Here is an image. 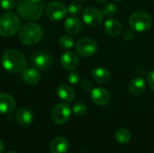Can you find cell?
I'll use <instances>...</instances> for the list:
<instances>
[{"mask_svg": "<svg viewBox=\"0 0 154 153\" xmlns=\"http://www.w3.org/2000/svg\"><path fill=\"white\" fill-rule=\"evenodd\" d=\"M16 11L22 18L36 21L44 11V0H18Z\"/></svg>", "mask_w": 154, "mask_h": 153, "instance_id": "obj_1", "label": "cell"}, {"mask_svg": "<svg viewBox=\"0 0 154 153\" xmlns=\"http://www.w3.org/2000/svg\"><path fill=\"white\" fill-rule=\"evenodd\" d=\"M1 63L7 72L13 74L23 72L26 69V59L24 55L14 49L8 50L3 54Z\"/></svg>", "mask_w": 154, "mask_h": 153, "instance_id": "obj_2", "label": "cell"}, {"mask_svg": "<svg viewBox=\"0 0 154 153\" xmlns=\"http://www.w3.org/2000/svg\"><path fill=\"white\" fill-rule=\"evenodd\" d=\"M42 29L35 23H27L19 30V40L24 45L32 46L38 43L42 38Z\"/></svg>", "mask_w": 154, "mask_h": 153, "instance_id": "obj_3", "label": "cell"}, {"mask_svg": "<svg viewBox=\"0 0 154 153\" xmlns=\"http://www.w3.org/2000/svg\"><path fill=\"white\" fill-rule=\"evenodd\" d=\"M21 21L19 16L12 12H6L0 16V35L11 37L19 32Z\"/></svg>", "mask_w": 154, "mask_h": 153, "instance_id": "obj_4", "label": "cell"}, {"mask_svg": "<svg viewBox=\"0 0 154 153\" xmlns=\"http://www.w3.org/2000/svg\"><path fill=\"white\" fill-rule=\"evenodd\" d=\"M153 23L152 15L145 11H137L129 18V25L135 32H145L149 30Z\"/></svg>", "mask_w": 154, "mask_h": 153, "instance_id": "obj_5", "label": "cell"}, {"mask_svg": "<svg viewBox=\"0 0 154 153\" xmlns=\"http://www.w3.org/2000/svg\"><path fill=\"white\" fill-rule=\"evenodd\" d=\"M75 49L79 55L84 58H88L93 56L97 51L98 46L97 42L94 39L86 37L77 41L75 44Z\"/></svg>", "mask_w": 154, "mask_h": 153, "instance_id": "obj_6", "label": "cell"}, {"mask_svg": "<svg viewBox=\"0 0 154 153\" xmlns=\"http://www.w3.org/2000/svg\"><path fill=\"white\" fill-rule=\"evenodd\" d=\"M82 18L84 23H86L88 25L95 27L100 25L103 23L104 14L98 7L90 5L83 10Z\"/></svg>", "mask_w": 154, "mask_h": 153, "instance_id": "obj_7", "label": "cell"}, {"mask_svg": "<svg viewBox=\"0 0 154 153\" xmlns=\"http://www.w3.org/2000/svg\"><path fill=\"white\" fill-rule=\"evenodd\" d=\"M45 13L49 19L57 22L66 17L68 14V7L59 1H52L47 5Z\"/></svg>", "mask_w": 154, "mask_h": 153, "instance_id": "obj_8", "label": "cell"}, {"mask_svg": "<svg viewBox=\"0 0 154 153\" xmlns=\"http://www.w3.org/2000/svg\"><path fill=\"white\" fill-rule=\"evenodd\" d=\"M71 107L65 103L56 105L51 111V119L57 124H63L69 119L71 115Z\"/></svg>", "mask_w": 154, "mask_h": 153, "instance_id": "obj_9", "label": "cell"}, {"mask_svg": "<svg viewBox=\"0 0 154 153\" xmlns=\"http://www.w3.org/2000/svg\"><path fill=\"white\" fill-rule=\"evenodd\" d=\"M90 98L95 105L98 106H104L110 102L111 94L107 89L98 87L92 89L90 92Z\"/></svg>", "mask_w": 154, "mask_h": 153, "instance_id": "obj_10", "label": "cell"}, {"mask_svg": "<svg viewBox=\"0 0 154 153\" xmlns=\"http://www.w3.org/2000/svg\"><path fill=\"white\" fill-rule=\"evenodd\" d=\"M32 63L37 69L46 70L52 66L53 59L49 53L40 51L32 57Z\"/></svg>", "mask_w": 154, "mask_h": 153, "instance_id": "obj_11", "label": "cell"}, {"mask_svg": "<svg viewBox=\"0 0 154 153\" xmlns=\"http://www.w3.org/2000/svg\"><path fill=\"white\" fill-rule=\"evenodd\" d=\"M60 60L61 66L65 69L70 70V71L76 69L79 65V60L78 55L70 50L65 51L64 53H62Z\"/></svg>", "mask_w": 154, "mask_h": 153, "instance_id": "obj_12", "label": "cell"}, {"mask_svg": "<svg viewBox=\"0 0 154 153\" xmlns=\"http://www.w3.org/2000/svg\"><path fill=\"white\" fill-rule=\"evenodd\" d=\"M146 88V81L142 77H137L132 79L128 86L130 94L134 96H139L143 95Z\"/></svg>", "mask_w": 154, "mask_h": 153, "instance_id": "obj_13", "label": "cell"}, {"mask_svg": "<svg viewBox=\"0 0 154 153\" xmlns=\"http://www.w3.org/2000/svg\"><path fill=\"white\" fill-rule=\"evenodd\" d=\"M15 108L14 98L6 93H0V114H9Z\"/></svg>", "mask_w": 154, "mask_h": 153, "instance_id": "obj_14", "label": "cell"}, {"mask_svg": "<svg viewBox=\"0 0 154 153\" xmlns=\"http://www.w3.org/2000/svg\"><path fill=\"white\" fill-rule=\"evenodd\" d=\"M15 119L19 124L23 126H29L32 124L34 116L31 110L25 107H22L15 112Z\"/></svg>", "mask_w": 154, "mask_h": 153, "instance_id": "obj_15", "label": "cell"}, {"mask_svg": "<svg viewBox=\"0 0 154 153\" xmlns=\"http://www.w3.org/2000/svg\"><path fill=\"white\" fill-rule=\"evenodd\" d=\"M91 77L98 84H106L111 79V73L106 68L97 67L91 71Z\"/></svg>", "mask_w": 154, "mask_h": 153, "instance_id": "obj_16", "label": "cell"}, {"mask_svg": "<svg viewBox=\"0 0 154 153\" xmlns=\"http://www.w3.org/2000/svg\"><path fill=\"white\" fill-rule=\"evenodd\" d=\"M69 144L65 137L59 136L53 139L50 144V151L51 153H66L69 150Z\"/></svg>", "mask_w": 154, "mask_h": 153, "instance_id": "obj_17", "label": "cell"}, {"mask_svg": "<svg viewBox=\"0 0 154 153\" xmlns=\"http://www.w3.org/2000/svg\"><path fill=\"white\" fill-rule=\"evenodd\" d=\"M23 80L28 85H36L41 80V73L36 68H26L23 71Z\"/></svg>", "mask_w": 154, "mask_h": 153, "instance_id": "obj_18", "label": "cell"}, {"mask_svg": "<svg viewBox=\"0 0 154 153\" xmlns=\"http://www.w3.org/2000/svg\"><path fill=\"white\" fill-rule=\"evenodd\" d=\"M104 27H105L106 32L108 35L113 36V37L118 36L122 32V30H123V25L120 23V21L114 19V18H110L106 20Z\"/></svg>", "mask_w": 154, "mask_h": 153, "instance_id": "obj_19", "label": "cell"}, {"mask_svg": "<svg viewBox=\"0 0 154 153\" xmlns=\"http://www.w3.org/2000/svg\"><path fill=\"white\" fill-rule=\"evenodd\" d=\"M64 27H65V30L70 34H77L83 28L81 21L78 17L73 16V15L66 19L64 23Z\"/></svg>", "mask_w": 154, "mask_h": 153, "instance_id": "obj_20", "label": "cell"}, {"mask_svg": "<svg viewBox=\"0 0 154 153\" xmlns=\"http://www.w3.org/2000/svg\"><path fill=\"white\" fill-rule=\"evenodd\" d=\"M57 94H58V96L65 102H71L75 98L74 89L69 85H67V84L60 85L58 87Z\"/></svg>", "mask_w": 154, "mask_h": 153, "instance_id": "obj_21", "label": "cell"}, {"mask_svg": "<svg viewBox=\"0 0 154 153\" xmlns=\"http://www.w3.org/2000/svg\"><path fill=\"white\" fill-rule=\"evenodd\" d=\"M131 133L125 128H121L117 130L116 133V140L117 141V142L121 144L128 143L131 140Z\"/></svg>", "mask_w": 154, "mask_h": 153, "instance_id": "obj_22", "label": "cell"}, {"mask_svg": "<svg viewBox=\"0 0 154 153\" xmlns=\"http://www.w3.org/2000/svg\"><path fill=\"white\" fill-rule=\"evenodd\" d=\"M59 43L64 49H70L75 45V41L73 39V37H71L69 35H63L60 38Z\"/></svg>", "mask_w": 154, "mask_h": 153, "instance_id": "obj_23", "label": "cell"}, {"mask_svg": "<svg viewBox=\"0 0 154 153\" xmlns=\"http://www.w3.org/2000/svg\"><path fill=\"white\" fill-rule=\"evenodd\" d=\"M102 12H103L104 15H106L107 17H113L116 14L117 8H116V5H114L112 3H107L104 5Z\"/></svg>", "mask_w": 154, "mask_h": 153, "instance_id": "obj_24", "label": "cell"}, {"mask_svg": "<svg viewBox=\"0 0 154 153\" xmlns=\"http://www.w3.org/2000/svg\"><path fill=\"white\" fill-rule=\"evenodd\" d=\"M87 111H88V108H87L86 105L84 103H81V102L76 103L73 106V107H72V112L77 116H83V115H85Z\"/></svg>", "mask_w": 154, "mask_h": 153, "instance_id": "obj_25", "label": "cell"}, {"mask_svg": "<svg viewBox=\"0 0 154 153\" xmlns=\"http://www.w3.org/2000/svg\"><path fill=\"white\" fill-rule=\"evenodd\" d=\"M81 12H82V5L79 3L73 2L68 6V13L70 15L76 16V15L79 14Z\"/></svg>", "mask_w": 154, "mask_h": 153, "instance_id": "obj_26", "label": "cell"}, {"mask_svg": "<svg viewBox=\"0 0 154 153\" xmlns=\"http://www.w3.org/2000/svg\"><path fill=\"white\" fill-rule=\"evenodd\" d=\"M81 79V77L79 75V72L77 71H71L69 75H68V81L71 84V85H77Z\"/></svg>", "mask_w": 154, "mask_h": 153, "instance_id": "obj_27", "label": "cell"}, {"mask_svg": "<svg viewBox=\"0 0 154 153\" xmlns=\"http://www.w3.org/2000/svg\"><path fill=\"white\" fill-rule=\"evenodd\" d=\"M15 5V0H0V6L3 10L10 11Z\"/></svg>", "mask_w": 154, "mask_h": 153, "instance_id": "obj_28", "label": "cell"}, {"mask_svg": "<svg viewBox=\"0 0 154 153\" xmlns=\"http://www.w3.org/2000/svg\"><path fill=\"white\" fill-rule=\"evenodd\" d=\"M81 88L86 92H91L92 89L94 88V87H93V84L90 80L85 79L81 82Z\"/></svg>", "mask_w": 154, "mask_h": 153, "instance_id": "obj_29", "label": "cell"}, {"mask_svg": "<svg viewBox=\"0 0 154 153\" xmlns=\"http://www.w3.org/2000/svg\"><path fill=\"white\" fill-rule=\"evenodd\" d=\"M134 30L132 29H126L123 33V38L125 41H131L134 39Z\"/></svg>", "mask_w": 154, "mask_h": 153, "instance_id": "obj_30", "label": "cell"}, {"mask_svg": "<svg viewBox=\"0 0 154 153\" xmlns=\"http://www.w3.org/2000/svg\"><path fill=\"white\" fill-rule=\"evenodd\" d=\"M147 84L150 88L154 91V70L151 71L147 76Z\"/></svg>", "mask_w": 154, "mask_h": 153, "instance_id": "obj_31", "label": "cell"}, {"mask_svg": "<svg viewBox=\"0 0 154 153\" xmlns=\"http://www.w3.org/2000/svg\"><path fill=\"white\" fill-rule=\"evenodd\" d=\"M4 151H5V145L3 142L0 140V153H4Z\"/></svg>", "mask_w": 154, "mask_h": 153, "instance_id": "obj_32", "label": "cell"}, {"mask_svg": "<svg viewBox=\"0 0 154 153\" xmlns=\"http://www.w3.org/2000/svg\"><path fill=\"white\" fill-rule=\"evenodd\" d=\"M107 0H95V2H97V3H98V4H104V3H106Z\"/></svg>", "mask_w": 154, "mask_h": 153, "instance_id": "obj_33", "label": "cell"}, {"mask_svg": "<svg viewBox=\"0 0 154 153\" xmlns=\"http://www.w3.org/2000/svg\"><path fill=\"white\" fill-rule=\"evenodd\" d=\"M114 1H116V2H122V1H124V0H114Z\"/></svg>", "mask_w": 154, "mask_h": 153, "instance_id": "obj_34", "label": "cell"}, {"mask_svg": "<svg viewBox=\"0 0 154 153\" xmlns=\"http://www.w3.org/2000/svg\"><path fill=\"white\" fill-rule=\"evenodd\" d=\"M6 153H17V152H15V151H8V152H6Z\"/></svg>", "mask_w": 154, "mask_h": 153, "instance_id": "obj_35", "label": "cell"}, {"mask_svg": "<svg viewBox=\"0 0 154 153\" xmlns=\"http://www.w3.org/2000/svg\"><path fill=\"white\" fill-rule=\"evenodd\" d=\"M76 1H85V0H76Z\"/></svg>", "mask_w": 154, "mask_h": 153, "instance_id": "obj_36", "label": "cell"}, {"mask_svg": "<svg viewBox=\"0 0 154 153\" xmlns=\"http://www.w3.org/2000/svg\"><path fill=\"white\" fill-rule=\"evenodd\" d=\"M153 153H154V151H153Z\"/></svg>", "mask_w": 154, "mask_h": 153, "instance_id": "obj_37", "label": "cell"}]
</instances>
